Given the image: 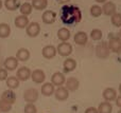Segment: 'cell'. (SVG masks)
Returning a JSON list of instances; mask_svg holds the SVG:
<instances>
[{
    "mask_svg": "<svg viewBox=\"0 0 121 113\" xmlns=\"http://www.w3.org/2000/svg\"><path fill=\"white\" fill-rule=\"evenodd\" d=\"M60 20L66 25H73L82 20V12L75 5H64L60 10Z\"/></svg>",
    "mask_w": 121,
    "mask_h": 113,
    "instance_id": "obj_1",
    "label": "cell"
},
{
    "mask_svg": "<svg viewBox=\"0 0 121 113\" xmlns=\"http://www.w3.org/2000/svg\"><path fill=\"white\" fill-rule=\"evenodd\" d=\"M111 50L106 41H101L96 46V56L100 59H105L109 56Z\"/></svg>",
    "mask_w": 121,
    "mask_h": 113,
    "instance_id": "obj_2",
    "label": "cell"
},
{
    "mask_svg": "<svg viewBox=\"0 0 121 113\" xmlns=\"http://www.w3.org/2000/svg\"><path fill=\"white\" fill-rule=\"evenodd\" d=\"M23 99L27 104H34L38 99V91L34 88H30L23 92Z\"/></svg>",
    "mask_w": 121,
    "mask_h": 113,
    "instance_id": "obj_3",
    "label": "cell"
},
{
    "mask_svg": "<svg viewBox=\"0 0 121 113\" xmlns=\"http://www.w3.org/2000/svg\"><path fill=\"white\" fill-rule=\"evenodd\" d=\"M111 52L120 53L121 52V39L119 36H109V40L107 42Z\"/></svg>",
    "mask_w": 121,
    "mask_h": 113,
    "instance_id": "obj_4",
    "label": "cell"
},
{
    "mask_svg": "<svg viewBox=\"0 0 121 113\" xmlns=\"http://www.w3.org/2000/svg\"><path fill=\"white\" fill-rule=\"evenodd\" d=\"M26 32H27V35L29 36V37H37L38 35H39L40 33V25L38 22H35V21H33V22H30L29 24H28V27H26Z\"/></svg>",
    "mask_w": 121,
    "mask_h": 113,
    "instance_id": "obj_5",
    "label": "cell"
},
{
    "mask_svg": "<svg viewBox=\"0 0 121 113\" xmlns=\"http://www.w3.org/2000/svg\"><path fill=\"white\" fill-rule=\"evenodd\" d=\"M57 53L63 57H67L72 53V46L69 42H60L56 48Z\"/></svg>",
    "mask_w": 121,
    "mask_h": 113,
    "instance_id": "obj_6",
    "label": "cell"
},
{
    "mask_svg": "<svg viewBox=\"0 0 121 113\" xmlns=\"http://www.w3.org/2000/svg\"><path fill=\"white\" fill-rule=\"evenodd\" d=\"M32 71L28 67H21L17 70L16 72V77L18 78L19 82H26L31 77Z\"/></svg>",
    "mask_w": 121,
    "mask_h": 113,
    "instance_id": "obj_7",
    "label": "cell"
},
{
    "mask_svg": "<svg viewBox=\"0 0 121 113\" xmlns=\"http://www.w3.org/2000/svg\"><path fill=\"white\" fill-rule=\"evenodd\" d=\"M42 54L43 56L46 59H52L55 57V55L57 54L56 48L52 44H48V46H45L42 50Z\"/></svg>",
    "mask_w": 121,
    "mask_h": 113,
    "instance_id": "obj_8",
    "label": "cell"
},
{
    "mask_svg": "<svg viewBox=\"0 0 121 113\" xmlns=\"http://www.w3.org/2000/svg\"><path fill=\"white\" fill-rule=\"evenodd\" d=\"M3 67L6 71H14V70H16L17 67H18V60H17L16 57L9 56L8 58L4 59Z\"/></svg>",
    "mask_w": 121,
    "mask_h": 113,
    "instance_id": "obj_9",
    "label": "cell"
},
{
    "mask_svg": "<svg viewBox=\"0 0 121 113\" xmlns=\"http://www.w3.org/2000/svg\"><path fill=\"white\" fill-rule=\"evenodd\" d=\"M65 82H66V77L62 72H55L51 76V84L54 87H62L65 84Z\"/></svg>",
    "mask_w": 121,
    "mask_h": 113,
    "instance_id": "obj_10",
    "label": "cell"
},
{
    "mask_svg": "<svg viewBox=\"0 0 121 113\" xmlns=\"http://www.w3.org/2000/svg\"><path fill=\"white\" fill-rule=\"evenodd\" d=\"M31 79L33 80L35 84H44L45 79H46V74L43 70L36 69L34 71H32L31 74Z\"/></svg>",
    "mask_w": 121,
    "mask_h": 113,
    "instance_id": "obj_11",
    "label": "cell"
},
{
    "mask_svg": "<svg viewBox=\"0 0 121 113\" xmlns=\"http://www.w3.org/2000/svg\"><path fill=\"white\" fill-rule=\"evenodd\" d=\"M0 99L11 104V105H14V104L16 103V94H15L14 90H10V89H9V90H5L2 92L1 98Z\"/></svg>",
    "mask_w": 121,
    "mask_h": 113,
    "instance_id": "obj_12",
    "label": "cell"
},
{
    "mask_svg": "<svg viewBox=\"0 0 121 113\" xmlns=\"http://www.w3.org/2000/svg\"><path fill=\"white\" fill-rule=\"evenodd\" d=\"M42 19H43V22L46 23V24H52L56 20V14L51 10H47L43 14Z\"/></svg>",
    "mask_w": 121,
    "mask_h": 113,
    "instance_id": "obj_13",
    "label": "cell"
},
{
    "mask_svg": "<svg viewBox=\"0 0 121 113\" xmlns=\"http://www.w3.org/2000/svg\"><path fill=\"white\" fill-rule=\"evenodd\" d=\"M73 41L78 44V46H85L88 41V36L85 32L80 31L74 34L73 36Z\"/></svg>",
    "mask_w": 121,
    "mask_h": 113,
    "instance_id": "obj_14",
    "label": "cell"
},
{
    "mask_svg": "<svg viewBox=\"0 0 121 113\" xmlns=\"http://www.w3.org/2000/svg\"><path fill=\"white\" fill-rule=\"evenodd\" d=\"M116 4L112 1H106L105 3H103L102 6V14L106 15V16H113L116 13Z\"/></svg>",
    "mask_w": 121,
    "mask_h": 113,
    "instance_id": "obj_15",
    "label": "cell"
},
{
    "mask_svg": "<svg viewBox=\"0 0 121 113\" xmlns=\"http://www.w3.org/2000/svg\"><path fill=\"white\" fill-rule=\"evenodd\" d=\"M54 96L57 101H64L69 97V91L65 87H57V89L54 91Z\"/></svg>",
    "mask_w": 121,
    "mask_h": 113,
    "instance_id": "obj_16",
    "label": "cell"
},
{
    "mask_svg": "<svg viewBox=\"0 0 121 113\" xmlns=\"http://www.w3.org/2000/svg\"><path fill=\"white\" fill-rule=\"evenodd\" d=\"M80 87V82L77 77H69L65 82V88L68 91H77Z\"/></svg>",
    "mask_w": 121,
    "mask_h": 113,
    "instance_id": "obj_17",
    "label": "cell"
},
{
    "mask_svg": "<svg viewBox=\"0 0 121 113\" xmlns=\"http://www.w3.org/2000/svg\"><path fill=\"white\" fill-rule=\"evenodd\" d=\"M75 68H77V61L73 58H67L64 60V63H63L64 73H70V72L74 71Z\"/></svg>",
    "mask_w": 121,
    "mask_h": 113,
    "instance_id": "obj_18",
    "label": "cell"
},
{
    "mask_svg": "<svg viewBox=\"0 0 121 113\" xmlns=\"http://www.w3.org/2000/svg\"><path fill=\"white\" fill-rule=\"evenodd\" d=\"M102 96L105 101H113L117 98V91L114 88H106L103 90Z\"/></svg>",
    "mask_w": 121,
    "mask_h": 113,
    "instance_id": "obj_19",
    "label": "cell"
},
{
    "mask_svg": "<svg viewBox=\"0 0 121 113\" xmlns=\"http://www.w3.org/2000/svg\"><path fill=\"white\" fill-rule=\"evenodd\" d=\"M54 86H53L51 82H44L40 88V93H42L44 96H51L52 94H54Z\"/></svg>",
    "mask_w": 121,
    "mask_h": 113,
    "instance_id": "obj_20",
    "label": "cell"
},
{
    "mask_svg": "<svg viewBox=\"0 0 121 113\" xmlns=\"http://www.w3.org/2000/svg\"><path fill=\"white\" fill-rule=\"evenodd\" d=\"M15 25H16V27H18V29H25V27H28V24H29V18H28L27 16H25V15H19V16H17L16 18H15V21H14Z\"/></svg>",
    "mask_w": 121,
    "mask_h": 113,
    "instance_id": "obj_21",
    "label": "cell"
},
{
    "mask_svg": "<svg viewBox=\"0 0 121 113\" xmlns=\"http://www.w3.org/2000/svg\"><path fill=\"white\" fill-rule=\"evenodd\" d=\"M30 51L26 48H20L16 53V58L18 61H27L30 58Z\"/></svg>",
    "mask_w": 121,
    "mask_h": 113,
    "instance_id": "obj_22",
    "label": "cell"
},
{
    "mask_svg": "<svg viewBox=\"0 0 121 113\" xmlns=\"http://www.w3.org/2000/svg\"><path fill=\"white\" fill-rule=\"evenodd\" d=\"M99 113H112L113 112V105L109 101H102L97 108Z\"/></svg>",
    "mask_w": 121,
    "mask_h": 113,
    "instance_id": "obj_23",
    "label": "cell"
},
{
    "mask_svg": "<svg viewBox=\"0 0 121 113\" xmlns=\"http://www.w3.org/2000/svg\"><path fill=\"white\" fill-rule=\"evenodd\" d=\"M5 82H6V86H8V88L10 89V90H15V89H17L19 87V82H20L16 76H9Z\"/></svg>",
    "mask_w": 121,
    "mask_h": 113,
    "instance_id": "obj_24",
    "label": "cell"
},
{
    "mask_svg": "<svg viewBox=\"0 0 121 113\" xmlns=\"http://www.w3.org/2000/svg\"><path fill=\"white\" fill-rule=\"evenodd\" d=\"M70 31H69L67 27H60V29L57 31V37L60 41L66 42L67 40L70 38Z\"/></svg>",
    "mask_w": 121,
    "mask_h": 113,
    "instance_id": "obj_25",
    "label": "cell"
},
{
    "mask_svg": "<svg viewBox=\"0 0 121 113\" xmlns=\"http://www.w3.org/2000/svg\"><path fill=\"white\" fill-rule=\"evenodd\" d=\"M4 6L9 11H16L17 8H20V2L19 0H5L4 1Z\"/></svg>",
    "mask_w": 121,
    "mask_h": 113,
    "instance_id": "obj_26",
    "label": "cell"
},
{
    "mask_svg": "<svg viewBox=\"0 0 121 113\" xmlns=\"http://www.w3.org/2000/svg\"><path fill=\"white\" fill-rule=\"evenodd\" d=\"M32 6L37 11H43L48 5V0H32Z\"/></svg>",
    "mask_w": 121,
    "mask_h": 113,
    "instance_id": "obj_27",
    "label": "cell"
},
{
    "mask_svg": "<svg viewBox=\"0 0 121 113\" xmlns=\"http://www.w3.org/2000/svg\"><path fill=\"white\" fill-rule=\"evenodd\" d=\"M11 34V27L8 23H0V38H8Z\"/></svg>",
    "mask_w": 121,
    "mask_h": 113,
    "instance_id": "obj_28",
    "label": "cell"
},
{
    "mask_svg": "<svg viewBox=\"0 0 121 113\" xmlns=\"http://www.w3.org/2000/svg\"><path fill=\"white\" fill-rule=\"evenodd\" d=\"M19 11H20V15L28 16V15H30L32 13V11H33V6H32V4L29 3V2H25V3L20 4Z\"/></svg>",
    "mask_w": 121,
    "mask_h": 113,
    "instance_id": "obj_29",
    "label": "cell"
},
{
    "mask_svg": "<svg viewBox=\"0 0 121 113\" xmlns=\"http://www.w3.org/2000/svg\"><path fill=\"white\" fill-rule=\"evenodd\" d=\"M90 15H91L92 17H95V18L100 17L101 15H102V8L99 6L98 4L91 5V8H90Z\"/></svg>",
    "mask_w": 121,
    "mask_h": 113,
    "instance_id": "obj_30",
    "label": "cell"
},
{
    "mask_svg": "<svg viewBox=\"0 0 121 113\" xmlns=\"http://www.w3.org/2000/svg\"><path fill=\"white\" fill-rule=\"evenodd\" d=\"M102 31L100 29H94L90 32V38H91L94 41H99V40L102 39Z\"/></svg>",
    "mask_w": 121,
    "mask_h": 113,
    "instance_id": "obj_31",
    "label": "cell"
},
{
    "mask_svg": "<svg viewBox=\"0 0 121 113\" xmlns=\"http://www.w3.org/2000/svg\"><path fill=\"white\" fill-rule=\"evenodd\" d=\"M111 22L114 27H121V14L120 13H115L111 17Z\"/></svg>",
    "mask_w": 121,
    "mask_h": 113,
    "instance_id": "obj_32",
    "label": "cell"
},
{
    "mask_svg": "<svg viewBox=\"0 0 121 113\" xmlns=\"http://www.w3.org/2000/svg\"><path fill=\"white\" fill-rule=\"evenodd\" d=\"M11 109H12V105L11 104L0 99V112H4V113L10 112Z\"/></svg>",
    "mask_w": 121,
    "mask_h": 113,
    "instance_id": "obj_33",
    "label": "cell"
},
{
    "mask_svg": "<svg viewBox=\"0 0 121 113\" xmlns=\"http://www.w3.org/2000/svg\"><path fill=\"white\" fill-rule=\"evenodd\" d=\"M25 113H37V108L34 104H27L23 108Z\"/></svg>",
    "mask_w": 121,
    "mask_h": 113,
    "instance_id": "obj_34",
    "label": "cell"
},
{
    "mask_svg": "<svg viewBox=\"0 0 121 113\" xmlns=\"http://www.w3.org/2000/svg\"><path fill=\"white\" fill-rule=\"evenodd\" d=\"M9 77L8 71H6L4 68H0V80L3 82V80H6V78Z\"/></svg>",
    "mask_w": 121,
    "mask_h": 113,
    "instance_id": "obj_35",
    "label": "cell"
},
{
    "mask_svg": "<svg viewBox=\"0 0 121 113\" xmlns=\"http://www.w3.org/2000/svg\"><path fill=\"white\" fill-rule=\"evenodd\" d=\"M85 113H99L96 107H89L85 110Z\"/></svg>",
    "mask_w": 121,
    "mask_h": 113,
    "instance_id": "obj_36",
    "label": "cell"
},
{
    "mask_svg": "<svg viewBox=\"0 0 121 113\" xmlns=\"http://www.w3.org/2000/svg\"><path fill=\"white\" fill-rule=\"evenodd\" d=\"M115 101H116V106H117V107H119V108H121V95L117 96V98L115 99Z\"/></svg>",
    "mask_w": 121,
    "mask_h": 113,
    "instance_id": "obj_37",
    "label": "cell"
},
{
    "mask_svg": "<svg viewBox=\"0 0 121 113\" xmlns=\"http://www.w3.org/2000/svg\"><path fill=\"white\" fill-rule=\"evenodd\" d=\"M59 3H60V4H64V3H66V2H68L69 0H56Z\"/></svg>",
    "mask_w": 121,
    "mask_h": 113,
    "instance_id": "obj_38",
    "label": "cell"
},
{
    "mask_svg": "<svg viewBox=\"0 0 121 113\" xmlns=\"http://www.w3.org/2000/svg\"><path fill=\"white\" fill-rule=\"evenodd\" d=\"M98 3H105L106 2V0H96Z\"/></svg>",
    "mask_w": 121,
    "mask_h": 113,
    "instance_id": "obj_39",
    "label": "cell"
},
{
    "mask_svg": "<svg viewBox=\"0 0 121 113\" xmlns=\"http://www.w3.org/2000/svg\"><path fill=\"white\" fill-rule=\"evenodd\" d=\"M2 5H3V3H2V1H1V0H0V10H1Z\"/></svg>",
    "mask_w": 121,
    "mask_h": 113,
    "instance_id": "obj_40",
    "label": "cell"
},
{
    "mask_svg": "<svg viewBox=\"0 0 121 113\" xmlns=\"http://www.w3.org/2000/svg\"><path fill=\"white\" fill-rule=\"evenodd\" d=\"M118 35H119V37H120V39H121V29H120V31H119V34H118Z\"/></svg>",
    "mask_w": 121,
    "mask_h": 113,
    "instance_id": "obj_41",
    "label": "cell"
},
{
    "mask_svg": "<svg viewBox=\"0 0 121 113\" xmlns=\"http://www.w3.org/2000/svg\"><path fill=\"white\" fill-rule=\"evenodd\" d=\"M119 92H120V94H121V84L119 85Z\"/></svg>",
    "mask_w": 121,
    "mask_h": 113,
    "instance_id": "obj_42",
    "label": "cell"
},
{
    "mask_svg": "<svg viewBox=\"0 0 121 113\" xmlns=\"http://www.w3.org/2000/svg\"><path fill=\"white\" fill-rule=\"evenodd\" d=\"M118 113H121V110H119V111H118Z\"/></svg>",
    "mask_w": 121,
    "mask_h": 113,
    "instance_id": "obj_43",
    "label": "cell"
}]
</instances>
